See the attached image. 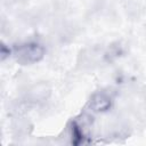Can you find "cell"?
<instances>
[{
    "label": "cell",
    "instance_id": "obj_3",
    "mask_svg": "<svg viewBox=\"0 0 146 146\" xmlns=\"http://www.w3.org/2000/svg\"><path fill=\"white\" fill-rule=\"evenodd\" d=\"M49 88L44 84H38L35 87H33L30 91H29V98L32 102H39V100H43L48 97L49 95Z\"/></svg>",
    "mask_w": 146,
    "mask_h": 146
},
{
    "label": "cell",
    "instance_id": "obj_1",
    "mask_svg": "<svg viewBox=\"0 0 146 146\" xmlns=\"http://www.w3.org/2000/svg\"><path fill=\"white\" fill-rule=\"evenodd\" d=\"M43 55V49L38 44H25L17 50V59L23 63H33Z\"/></svg>",
    "mask_w": 146,
    "mask_h": 146
},
{
    "label": "cell",
    "instance_id": "obj_2",
    "mask_svg": "<svg viewBox=\"0 0 146 146\" xmlns=\"http://www.w3.org/2000/svg\"><path fill=\"white\" fill-rule=\"evenodd\" d=\"M90 105L95 111H105L111 105V98L107 95H105L104 92L96 94L92 97V99L90 102Z\"/></svg>",
    "mask_w": 146,
    "mask_h": 146
}]
</instances>
